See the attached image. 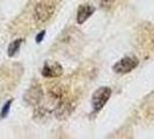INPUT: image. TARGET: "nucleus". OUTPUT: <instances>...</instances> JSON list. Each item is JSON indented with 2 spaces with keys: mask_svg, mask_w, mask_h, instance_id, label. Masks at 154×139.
<instances>
[{
  "mask_svg": "<svg viewBox=\"0 0 154 139\" xmlns=\"http://www.w3.org/2000/svg\"><path fill=\"white\" fill-rule=\"evenodd\" d=\"M111 96V88L109 87H101L95 91L92 96V106L95 111H99L106 106V103Z\"/></svg>",
  "mask_w": 154,
  "mask_h": 139,
  "instance_id": "1",
  "label": "nucleus"
},
{
  "mask_svg": "<svg viewBox=\"0 0 154 139\" xmlns=\"http://www.w3.org/2000/svg\"><path fill=\"white\" fill-rule=\"evenodd\" d=\"M54 12V4L49 1H42L36 5L35 7V17L38 22H45L48 21Z\"/></svg>",
  "mask_w": 154,
  "mask_h": 139,
  "instance_id": "2",
  "label": "nucleus"
},
{
  "mask_svg": "<svg viewBox=\"0 0 154 139\" xmlns=\"http://www.w3.org/2000/svg\"><path fill=\"white\" fill-rule=\"evenodd\" d=\"M138 64L139 60L136 57H124L112 66V70L116 73L125 74V73H129L132 70L136 69L138 66Z\"/></svg>",
  "mask_w": 154,
  "mask_h": 139,
  "instance_id": "3",
  "label": "nucleus"
},
{
  "mask_svg": "<svg viewBox=\"0 0 154 139\" xmlns=\"http://www.w3.org/2000/svg\"><path fill=\"white\" fill-rule=\"evenodd\" d=\"M63 74V67L58 63H46L42 70V76L45 78H57Z\"/></svg>",
  "mask_w": 154,
  "mask_h": 139,
  "instance_id": "4",
  "label": "nucleus"
},
{
  "mask_svg": "<svg viewBox=\"0 0 154 139\" xmlns=\"http://www.w3.org/2000/svg\"><path fill=\"white\" fill-rule=\"evenodd\" d=\"M94 12H95V8L93 7V6H89V5H82V6H80L79 9H78L77 22L79 24H82Z\"/></svg>",
  "mask_w": 154,
  "mask_h": 139,
  "instance_id": "5",
  "label": "nucleus"
},
{
  "mask_svg": "<svg viewBox=\"0 0 154 139\" xmlns=\"http://www.w3.org/2000/svg\"><path fill=\"white\" fill-rule=\"evenodd\" d=\"M21 43H22V39H16L14 42H12L9 46H8V56L9 57H12V56H14V54L19 51V48L21 45Z\"/></svg>",
  "mask_w": 154,
  "mask_h": 139,
  "instance_id": "6",
  "label": "nucleus"
},
{
  "mask_svg": "<svg viewBox=\"0 0 154 139\" xmlns=\"http://www.w3.org/2000/svg\"><path fill=\"white\" fill-rule=\"evenodd\" d=\"M11 104H12V100L7 101V102L5 103V106L2 107V110H1V114H0L1 118H5V117L7 116L8 111H9V108H11Z\"/></svg>",
  "mask_w": 154,
  "mask_h": 139,
  "instance_id": "7",
  "label": "nucleus"
},
{
  "mask_svg": "<svg viewBox=\"0 0 154 139\" xmlns=\"http://www.w3.org/2000/svg\"><path fill=\"white\" fill-rule=\"evenodd\" d=\"M101 1V5L103 6V7H108L110 5H112V2L115 1V0H100Z\"/></svg>",
  "mask_w": 154,
  "mask_h": 139,
  "instance_id": "8",
  "label": "nucleus"
},
{
  "mask_svg": "<svg viewBox=\"0 0 154 139\" xmlns=\"http://www.w3.org/2000/svg\"><path fill=\"white\" fill-rule=\"evenodd\" d=\"M44 36H45V31L44 30L41 31L38 35L36 36V42H37V43H41V42H42V39H44Z\"/></svg>",
  "mask_w": 154,
  "mask_h": 139,
  "instance_id": "9",
  "label": "nucleus"
}]
</instances>
